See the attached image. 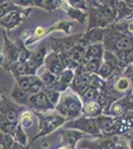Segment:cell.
I'll list each match as a JSON object with an SVG mask.
<instances>
[{"mask_svg":"<svg viewBox=\"0 0 133 149\" xmlns=\"http://www.w3.org/2000/svg\"><path fill=\"white\" fill-rule=\"evenodd\" d=\"M33 113L37 117L38 122H39L38 123V133L28 142L29 147L34 143V141L58 130L62 126H64V124L68 121L65 117L60 115L58 112H56V113L55 112L54 113H50V112L43 113V112L33 111Z\"/></svg>","mask_w":133,"mask_h":149,"instance_id":"cell-1","label":"cell"},{"mask_svg":"<svg viewBox=\"0 0 133 149\" xmlns=\"http://www.w3.org/2000/svg\"><path fill=\"white\" fill-rule=\"evenodd\" d=\"M103 47L105 51L112 54L128 51L133 49V36L125 34L112 27L105 28V34L103 38Z\"/></svg>","mask_w":133,"mask_h":149,"instance_id":"cell-2","label":"cell"},{"mask_svg":"<svg viewBox=\"0 0 133 149\" xmlns=\"http://www.w3.org/2000/svg\"><path fill=\"white\" fill-rule=\"evenodd\" d=\"M83 102L78 95L71 91L61 93V97L55 107V110L68 121L81 116Z\"/></svg>","mask_w":133,"mask_h":149,"instance_id":"cell-3","label":"cell"},{"mask_svg":"<svg viewBox=\"0 0 133 149\" xmlns=\"http://www.w3.org/2000/svg\"><path fill=\"white\" fill-rule=\"evenodd\" d=\"M3 34V48L0 53V67L5 71L9 70L14 64L19 62V48L17 42H13L8 38L5 30L2 32Z\"/></svg>","mask_w":133,"mask_h":149,"instance_id":"cell-4","label":"cell"},{"mask_svg":"<svg viewBox=\"0 0 133 149\" xmlns=\"http://www.w3.org/2000/svg\"><path fill=\"white\" fill-rule=\"evenodd\" d=\"M64 128L75 129V130L83 132L86 135L88 134V135L95 136V137H101L100 131L95 123V119L88 118L84 115L72 120L67 121L64 124Z\"/></svg>","mask_w":133,"mask_h":149,"instance_id":"cell-5","label":"cell"},{"mask_svg":"<svg viewBox=\"0 0 133 149\" xmlns=\"http://www.w3.org/2000/svg\"><path fill=\"white\" fill-rule=\"evenodd\" d=\"M83 33L75 35H70L63 38L49 37L48 38V44L51 49V52H54L56 54H65L77 46L79 41L81 40Z\"/></svg>","mask_w":133,"mask_h":149,"instance_id":"cell-6","label":"cell"},{"mask_svg":"<svg viewBox=\"0 0 133 149\" xmlns=\"http://www.w3.org/2000/svg\"><path fill=\"white\" fill-rule=\"evenodd\" d=\"M24 109L26 107L17 105L4 95L0 97V114L4 117L6 122L18 124L19 115Z\"/></svg>","mask_w":133,"mask_h":149,"instance_id":"cell-7","label":"cell"},{"mask_svg":"<svg viewBox=\"0 0 133 149\" xmlns=\"http://www.w3.org/2000/svg\"><path fill=\"white\" fill-rule=\"evenodd\" d=\"M44 65L47 71H49L55 76H58L64 70L69 69V59H68L66 53L65 54H56L54 52H51L46 57Z\"/></svg>","mask_w":133,"mask_h":149,"instance_id":"cell-8","label":"cell"},{"mask_svg":"<svg viewBox=\"0 0 133 149\" xmlns=\"http://www.w3.org/2000/svg\"><path fill=\"white\" fill-rule=\"evenodd\" d=\"M32 10L33 8H27V9H22V10H19V11L10 12V13L6 14L3 18L0 19V26L8 31V32H10L11 30L18 27L30 15Z\"/></svg>","mask_w":133,"mask_h":149,"instance_id":"cell-9","label":"cell"},{"mask_svg":"<svg viewBox=\"0 0 133 149\" xmlns=\"http://www.w3.org/2000/svg\"><path fill=\"white\" fill-rule=\"evenodd\" d=\"M115 136H101L95 140H84L81 143V149H115L119 144Z\"/></svg>","mask_w":133,"mask_h":149,"instance_id":"cell-10","label":"cell"},{"mask_svg":"<svg viewBox=\"0 0 133 149\" xmlns=\"http://www.w3.org/2000/svg\"><path fill=\"white\" fill-rule=\"evenodd\" d=\"M28 109H31L32 111L36 112H46L55 110V107L51 103L46 95L42 92L35 95H31L29 97V104Z\"/></svg>","mask_w":133,"mask_h":149,"instance_id":"cell-11","label":"cell"},{"mask_svg":"<svg viewBox=\"0 0 133 149\" xmlns=\"http://www.w3.org/2000/svg\"><path fill=\"white\" fill-rule=\"evenodd\" d=\"M104 34L105 29L95 28L91 29V30H88L86 31V33H83V36H81V40L79 41L78 45L81 48H84V49H86L91 45L102 43Z\"/></svg>","mask_w":133,"mask_h":149,"instance_id":"cell-12","label":"cell"},{"mask_svg":"<svg viewBox=\"0 0 133 149\" xmlns=\"http://www.w3.org/2000/svg\"><path fill=\"white\" fill-rule=\"evenodd\" d=\"M86 13H88V24L86 31L95 28L105 29L110 26L109 22L106 20L104 16L102 15V13L96 7L89 5Z\"/></svg>","mask_w":133,"mask_h":149,"instance_id":"cell-13","label":"cell"},{"mask_svg":"<svg viewBox=\"0 0 133 149\" xmlns=\"http://www.w3.org/2000/svg\"><path fill=\"white\" fill-rule=\"evenodd\" d=\"M130 111H133V100H130L129 97H121L112 102L108 110V113L106 115H110L113 117H121Z\"/></svg>","mask_w":133,"mask_h":149,"instance_id":"cell-14","label":"cell"},{"mask_svg":"<svg viewBox=\"0 0 133 149\" xmlns=\"http://www.w3.org/2000/svg\"><path fill=\"white\" fill-rule=\"evenodd\" d=\"M57 133L62 136V145L67 146L70 149H76L77 143L81 138L86 137V134L81 131L75 130V129L68 128H59Z\"/></svg>","mask_w":133,"mask_h":149,"instance_id":"cell-15","label":"cell"},{"mask_svg":"<svg viewBox=\"0 0 133 149\" xmlns=\"http://www.w3.org/2000/svg\"><path fill=\"white\" fill-rule=\"evenodd\" d=\"M94 119H95V123L100 131L101 136H113V130H114L115 124H116L117 117L101 114Z\"/></svg>","mask_w":133,"mask_h":149,"instance_id":"cell-16","label":"cell"},{"mask_svg":"<svg viewBox=\"0 0 133 149\" xmlns=\"http://www.w3.org/2000/svg\"><path fill=\"white\" fill-rule=\"evenodd\" d=\"M75 73L74 71L71 69H66L60 73L58 76H56V81L51 88L54 90L58 91L59 93H64L66 92L68 88H70L72 79H74Z\"/></svg>","mask_w":133,"mask_h":149,"instance_id":"cell-17","label":"cell"},{"mask_svg":"<svg viewBox=\"0 0 133 149\" xmlns=\"http://www.w3.org/2000/svg\"><path fill=\"white\" fill-rule=\"evenodd\" d=\"M113 86L114 90L122 95V93H127L133 86V77L130 74H126L123 72L119 76H113Z\"/></svg>","mask_w":133,"mask_h":149,"instance_id":"cell-18","label":"cell"},{"mask_svg":"<svg viewBox=\"0 0 133 149\" xmlns=\"http://www.w3.org/2000/svg\"><path fill=\"white\" fill-rule=\"evenodd\" d=\"M49 53H51V49L49 47L48 42H41L37 47L32 51V55H31L30 61H32L33 63L37 64L38 66H43L45 62L46 57L49 55Z\"/></svg>","mask_w":133,"mask_h":149,"instance_id":"cell-19","label":"cell"},{"mask_svg":"<svg viewBox=\"0 0 133 149\" xmlns=\"http://www.w3.org/2000/svg\"><path fill=\"white\" fill-rule=\"evenodd\" d=\"M29 97H30V95H29L28 92L20 88L16 84H14L13 88L10 91V98L12 102L16 103L17 105L28 109Z\"/></svg>","mask_w":133,"mask_h":149,"instance_id":"cell-20","label":"cell"},{"mask_svg":"<svg viewBox=\"0 0 133 149\" xmlns=\"http://www.w3.org/2000/svg\"><path fill=\"white\" fill-rule=\"evenodd\" d=\"M61 8L66 12L68 17L72 21H77V22H79V24H84L86 21L88 13L84 11L74 8V7H72L67 1H63Z\"/></svg>","mask_w":133,"mask_h":149,"instance_id":"cell-21","label":"cell"},{"mask_svg":"<svg viewBox=\"0 0 133 149\" xmlns=\"http://www.w3.org/2000/svg\"><path fill=\"white\" fill-rule=\"evenodd\" d=\"M103 113V109L100 104L96 100L93 102H83V109H81V115L88 118H96Z\"/></svg>","mask_w":133,"mask_h":149,"instance_id":"cell-22","label":"cell"},{"mask_svg":"<svg viewBox=\"0 0 133 149\" xmlns=\"http://www.w3.org/2000/svg\"><path fill=\"white\" fill-rule=\"evenodd\" d=\"M103 55H104V47L102 43H97L88 46L86 49V54H84V63L89 61V60H103Z\"/></svg>","mask_w":133,"mask_h":149,"instance_id":"cell-23","label":"cell"},{"mask_svg":"<svg viewBox=\"0 0 133 149\" xmlns=\"http://www.w3.org/2000/svg\"><path fill=\"white\" fill-rule=\"evenodd\" d=\"M62 3L61 0H33V7L41 8L47 12H54L61 8Z\"/></svg>","mask_w":133,"mask_h":149,"instance_id":"cell-24","label":"cell"},{"mask_svg":"<svg viewBox=\"0 0 133 149\" xmlns=\"http://www.w3.org/2000/svg\"><path fill=\"white\" fill-rule=\"evenodd\" d=\"M34 118H35V115H34L33 111L29 109H24L21 111L20 115H19L18 119V124L22 128H30L34 123Z\"/></svg>","mask_w":133,"mask_h":149,"instance_id":"cell-25","label":"cell"},{"mask_svg":"<svg viewBox=\"0 0 133 149\" xmlns=\"http://www.w3.org/2000/svg\"><path fill=\"white\" fill-rule=\"evenodd\" d=\"M118 73L115 71L114 67L111 65L109 62H102L100 65V68L97 72V76L102 80H108L110 77H112L113 74H117Z\"/></svg>","mask_w":133,"mask_h":149,"instance_id":"cell-26","label":"cell"},{"mask_svg":"<svg viewBox=\"0 0 133 149\" xmlns=\"http://www.w3.org/2000/svg\"><path fill=\"white\" fill-rule=\"evenodd\" d=\"M36 78H37V74L36 76H21L18 77V78H15V84L20 88L28 92L31 84L36 80Z\"/></svg>","mask_w":133,"mask_h":149,"instance_id":"cell-27","label":"cell"},{"mask_svg":"<svg viewBox=\"0 0 133 149\" xmlns=\"http://www.w3.org/2000/svg\"><path fill=\"white\" fill-rule=\"evenodd\" d=\"M100 95V91L93 88H86L83 93L79 95L81 102H93V100H96V98Z\"/></svg>","mask_w":133,"mask_h":149,"instance_id":"cell-28","label":"cell"},{"mask_svg":"<svg viewBox=\"0 0 133 149\" xmlns=\"http://www.w3.org/2000/svg\"><path fill=\"white\" fill-rule=\"evenodd\" d=\"M42 93L46 95L48 100H49L54 107H56V104H57L60 100V97H61V93H59L58 91H56L52 88H44Z\"/></svg>","mask_w":133,"mask_h":149,"instance_id":"cell-29","label":"cell"},{"mask_svg":"<svg viewBox=\"0 0 133 149\" xmlns=\"http://www.w3.org/2000/svg\"><path fill=\"white\" fill-rule=\"evenodd\" d=\"M117 57V59L119 60L121 63H123L125 66L133 67V49L128 50V51H123L114 54Z\"/></svg>","mask_w":133,"mask_h":149,"instance_id":"cell-30","label":"cell"},{"mask_svg":"<svg viewBox=\"0 0 133 149\" xmlns=\"http://www.w3.org/2000/svg\"><path fill=\"white\" fill-rule=\"evenodd\" d=\"M13 139L15 142H18L22 145L27 146L28 145V135L26 134V132L24 131V129L20 125H17L16 131L13 135Z\"/></svg>","mask_w":133,"mask_h":149,"instance_id":"cell-31","label":"cell"},{"mask_svg":"<svg viewBox=\"0 0 133 149\" xmlns=\"http://www.w3.org/2000/svg\"><path fill=\"white\" fill-rule=\"evenodd\" d=\"M0 7L5 12V14H8L13 11H19L22 10L23 8L17 6L13 2V0H0Z\"/></svg>","mask_w":133,"mask_h":149,"instance_id":"cell-32","label":"cell"},{"mask_svg":"<svg viewBox=\"0 0 133 149\" xmlns=\"http://www.w3.org/2000/svg\"><path fill=\"white\" fill-rule=\"evenodd\" d=\"M39 77L41 81H42L43 85H44V88H51L56 81V76L53 74L52 73H50L47 70H45Z\"/></svg>","mask_w":133,"mask_h":149,"instance_id":"cell-33","label":"cell"},{"mask_svg":"<svg viewBox=\"0 0 133 149\" xmlns=\"http://www.w3.org/2000/svg\"><path fill=\"white\" fill-rule=\"evenodd\" d=\"M102 60H98V59H94V60H89V61L86 62L84 64V67L88 71L89 74H96L98 72V70L100 68V65L102 63Z\"/></svg>","mask_w":133,"mask_h":149,"instance_id":"cell-34","label":"cell"},{"mask_svg":"<svg viewBox=\"0 0 133 149\" xmlns=\"http://www.w3.org/2000/svg\"><path fill=\"white\" fill-rule=\"evenodd\" d=\"M14 143V139L11 135L0 131V147L1 149H10Z\"/></svg>","mask_w":133,"mask_h":149,"instance_id":"cell-35","label":"cell"},{"mask_svg":"<svg viewBox=\"0 0 133 149\" xmlns=\"http://www.w3.org/2000/svg\"><path fill=\"white\" fill-rule=\"evenodd\" d=\"M67 2L72 7H74V8L84 11V12H88V1H84V0H69V1H67Z\"/></svg>","mask_w":133,"mask_h":149,"instance_id":"cell-36","label":"cell"},{"mask_svg":"<svg viewBox=\"0 0 133 149\" xmlns=\"http://www.w3.org/2000/svg\"><path fill=\"white\" fill-rule=\"evenodd\" d=\"M40 66H38L37 64L33 63L32 61H27L26 62V71H25V76H36L37 71L39 70Z\"/></svg>","mask_w":133,"mask_h":149,"instance_id":"cell-37","label":"cell"},{"mask_svg":"<svg viewBox=\"0 0 133 149\" xmlns=\"http://www.w3.org/2000/svg\"><path fill=\"white\" fill-rule=\"evenodd\" d=\"M17 125L18 124H13V123H9V122H5V123L2 124V126L0 127V131L4 132L6 134H9L13 137L14 133L16 131V128H17Z\"/></svg>","mask_w":133,"mask_h":149,"instance_id":"cell-38","label":"cell"},{"mask_svg":"<svg viewBox=\"0 0 133 149\" xmlns=\"http://www.w3.org/2000/svg\"><path fill=\"white\" fill-rule=\"evenodd\" d=\"M125 22V28H126V31L128 34L133 36V18H129L124 20Z\"/></svg>","mask_w":133,"mask_h":149,"instance_id":"cell-39","label":"cell"},{"mask_svg":"<svg viewBox=\"0 0 133 149\" xmlns=\"http://www.w3.org/2000/svg\"><path fill=\"white\" fill-rule=\"evenodd\" d=\"M10 149H30V147H29L28 145L25 146V145H22V144H20L18 142H15V141H14L13 145L11 146Z\"/></svg>","mask_w":133,"mask_h":149,"instance_id":"cell-40","label":"cell"},{"mask_svg":"<svg viewBox=\"0 0 133 149\" xmlns=\"http://www.w3.org/2000/svg\"><path fill=\"white\" fill-rule=\"evenodd\" d=\"M125 3H126L128 8L133 10V0H126V1H125Z\"/></svg>","mask_w":133,"mask_h":149,"instance_id":"cell-41","label":"cell"},{"mask_svg":"<svg viewBox=\"0 0 133 149\" xmlns=\"http://www.w3.org/2000/svg\"><path fill=\"white\" fill-rule=\"evenodd\" d=\"M5 122H6V120L4 119V117L2 116L1 114H0V127L2 126V124H3V123H5Z\"/></svg>","mask_w":133,"mask_h":149,"instance_id":"cell-42","label":"cell"},{"mask_svg":"<svg viewBox=\"0 0 133 149\" xmlns=\"http://www.w3.org/2000/svg\"><path fill=\"white\" fill-rule=\"evenodd\" d=\"M6 91V88H4V86H0V97H1L2 95H4V92Z\"/></svg>","mask_w":133,"mask_h":149,"instance_id":"cell-43","label":"cell"},{"mask_svg":"<svg viewBox=\"0 0 133 149\" xmlns=\"http://www.w3.org/2000/svg\"><path fill=\"white\" fill-rule=\"evenodd\" d=\"M5 15H6V14H5V12H4L3 10H2V9H1V7H0V19H1V18H3Z\"/></svg>","mask_w":133,"mask_h":149,"instance_id":"cell-44","label":"cell"},{"mask_svg":"<svg viewBox=\"0 0 133 149\" xmlns=\"http://www.w3.org/2000/svg\"><path fill=\"white\" fill-rule=\"evenodd\" d=\"M57 149H70L69 147H67V146H64V145H61L60 147H58Z\"/></svg>","mask_w":133,"mask_h":149,"instance_id":"cell-45","label":"cell"},{"mask_svg":"<svg viewBox=\"0 0 133 149\" xmlns=\"http://www.w3.org/2000/svg\"><path fill=\"white\" fill-rule=\"evenodd\" d=\"M38 149H40V148H38Z\"/></svg>","mask_w":133,"mask_h":149,"instance_id":"cell-46","label":"cell"}]
</instances>
